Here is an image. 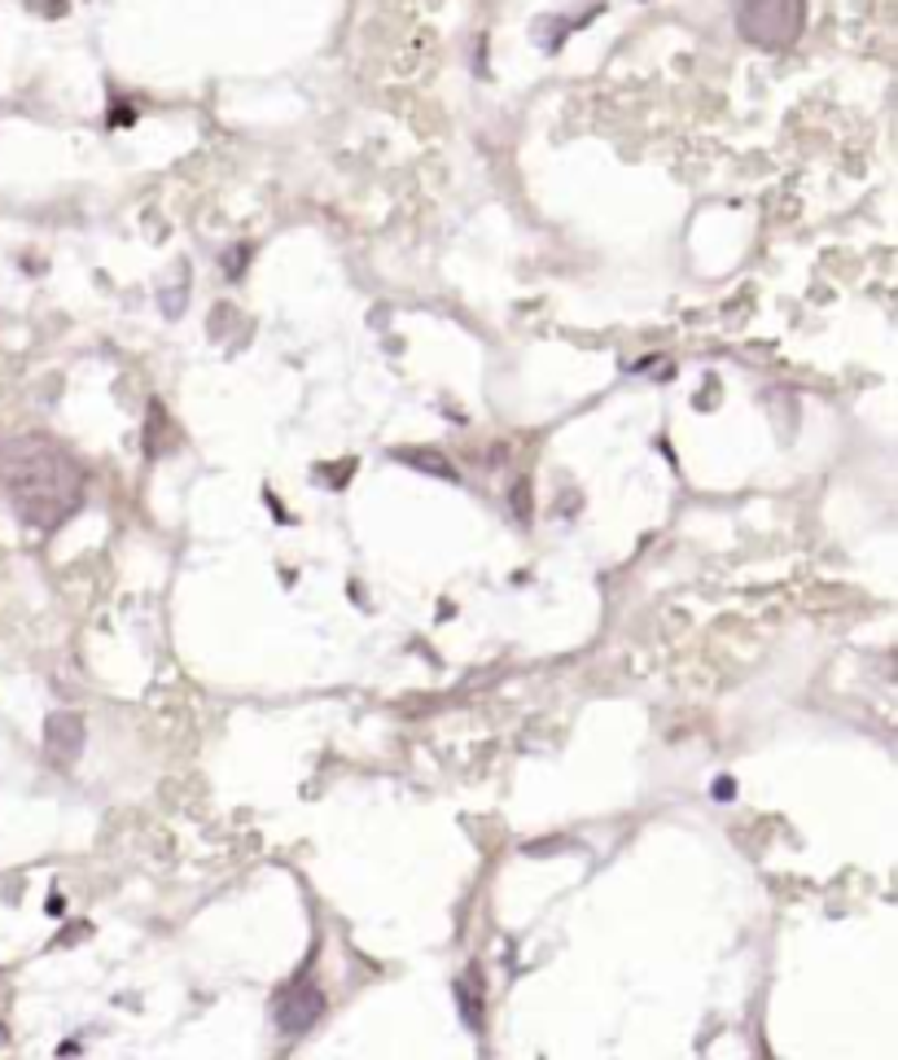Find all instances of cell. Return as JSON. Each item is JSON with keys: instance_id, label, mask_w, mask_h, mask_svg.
I'll return each instance as SVG.
<instances>
[{"instance_id": "cell-1", "label": "cell", "mask_w": 898, "mask_h": 1060, "mask_svg": "<svg viewBox=\"0 0 898 1060\" xmlns=\"http://www.w3.org/2000/svg\"><path fill=\"white\" fill-rule=\"evenodd\" d=\"M0 491L9 495L13 513L27 526L58 531L66 517L80 513L88 477H84V465L53 439L22 434L0 443Z\"/></svg>"}, {"instance_id": "cell-2", "label": "cell", "mask_w": 898, "mask_h": 1060, "mask_svg": "<svg viewBox=\"0 0 898 1060\" xmlns=\"http://www.w3.org/2000/svg\"><path fill=\"white\" fill-rule=\"evenodd\" d=\"M806 0H737V27L754 49L781 53L802 35Z\"/></svg>"}, {"instance_id": "cell-3", "label": "cell", "mask_w": 898, "mask_h": 1060, "mask_svg": "<svg viewBox=\"0 0 898 1060\" xmlns=\"http://www.w3.org/2000/svg\"><path fill=\"white\" fill-rule=\"evenodd\" d=\"M321 1012H325V995H321L316 986H307V982L281 990V999H276V1026H281L285 1035H303V1030H312Z\"/></svg>"}]
</instances>
